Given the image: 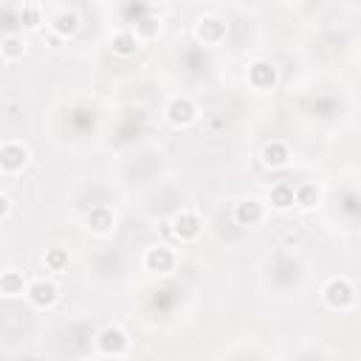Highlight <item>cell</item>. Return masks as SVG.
Returning a JSON list of instances; mask_svg holds the SVG:
<instances>
[{"mask_svg": "<svg viewBox=\"0 0 361 361\" xmlns=\"http://www.w3.org/2000/svg\"><path fill=\"white\" fill-rule=\"evenodd\" d=\"M325 302L333 308V310H347L353 302H355V291L353 285L344 280V277H336L325 285Z\"/></svg>", "mask_w": 361, "mask_h": 361, "instance_id": "1", "label": "cell"}, {"mask_svg": "<svg viewBox=\"0 0 361 361\" xmlns=\"http://www.w3.org/2000/svg\"><path fill=\"white\" fill-rule=\"evenodd\" d=\"M28 158H31V153L20 142H6L3 147H0V169L9 172V175L20 172L28 164Z\"/></svg>", "mask_w": 361, "mask_h": 361, "instance_id": "2", "label": "cell"}, {"mask_svg": "<svg viewBox=\"0 0 361 361\" xmlns=\"http://www.w3.org/2000/svg\"><path fill=\"white\" fill-rule=\"evenodd\" d=\"M195 116H198V108H195V102H192L190 96H178V99H172L169 108H167V119H169V124H175V127L192 124Z\"/></svg>", "mask_w": 361, "mask_h": 361, "instance_id": "3", "label": "cell"}, {"mask_svg": "<svg viewBox=\"0 0 361 361\" xmlns=\"http://www.w3.org/2000/svg\"><path fill=\"white\" fill-rule=\"evenodd\" d=\"M201 226L203 223H201V217L195 212H178L172 217V235L178 240H195L201 235Z\"/></svg>", "mask_w": 361, "mask_h": 361, "instance_id": "4", "label": "cell"}, {"mask_svg": "<svg viewBox=\"0 0 361 361\" xmlns=\"http://www.w3.org/2000/svg\"><path fill=\"white\" fill-rule=\"evenodd\" d=\"M172 265H175V254L167 246L147 249V254H144V268L147 271H153V274H169Z\"/></svg>", "mask_w": 361, "mask_h": 361, "instance_id": "5", "label": "cell"}, {"mask_svg": "<svg viewBox=\"0 0 361 361\" xmlns=\"http://www.w3.org/2000/svg\"><path fill=\"white\" fill-rule=\"evenodd\" d=\"M99 350L105 355H124L127 353V333L121 328H105L99 333Z\"/></svg>", "mask_w": 361, "mask_h": 361, "instance_id": "6", "label": "cell"}, {"mask_svg": "<svg viewBox=\"0 0 361 361\" xmlns=\"http://www.w3.org/2000/svg\"><path fill=\"white\" fill-rule=\"evenodd\" d=\"M28 302L34 305V308H51L54 302H57V285L54 283H45V280H37V283H31L28 285Z\"/></svg>", "mask_w": 361, "mask_h": 361, "instance_id": "7", "label": "cell"}, {"mask_svg": "<svg viewBox=\"0 0 361 361\" xmlns=\"http://www.w3.org/2000/svg\"><path fill=\"white\" fill-rule=\"evenodd\" d=\"M249 82L257 87V90H268L277 85V68L265 62V60H257L251 68H249Z\"/></svg>", "mask_w": 361, "mask_h": 361, "instance_id": "8", "label": "cell"}, {"mask_svg": "<svg viewBox=\"0 0 361 361\" xmlns=\"http://www.w3.org/2000/svg\"><path fill=\"white\" fill-rule=\"evenodd\" d=\"M195 34H198V40H203L206 45H217V42L226 37V23H223L220 17H203V20L198 23Z\"/></svg>", "mask_w": 361, "mask_h": 361, "instance_id": "9", "label": "cell"}, {"mask_svg": "<svg viewBox=\"0 0 361 361\" xmlns=\"http://www.w3.org/2000/svg\"><path fill=\"white\" fill-rule=\"evenodd\" d=\"M262 215H265V209H262V203L254 201V198H246V201H240V203L235 206V220H237L240 226H257V223L262 220Z\"/></svg>", "mask_w": 361, "mask_h": 361, "instance_id": "10", "label": "cell"}, {"mask_svg": "<svg viewBox=\"0 0 361 361\" xmlns=\"http://www.w3.org/2000/svg\"><path fill=\"white\" fill-rule=\"evenodd\" d=\"M113 223H116V215L108 206H96V209L87 212V229L96 232V235H108L113 229Z\"/></svg>", "mask_w": 361, "mask_h": 361, "instance_id": "11", "label": "cell"}, {"mask_svg": "<svg viewBox=\"0 0 361 361\" xmlns=\"http://www.w3.org/2000/svg\"><path fill=\"white\" fill-rule=\"evenodd\" d=\"M288 158H291V153H288V144H283V142H268L262 147V164L271 167V169L285 167Z\"/></svg>", "mask_w": 361, "mask_h": 361, "instance_id": "12", "label": "cell"}, {"mask_svg": "<svg viewBox=\"0 0 361 361\" xmlns=\"http://www.w3.org/2000/svg\"><path fill=\"white\" fill-rule=\"evenodd\" d=\"M110 45H113V54H119V57H133L135 49H139V34H135V31H116Z\"/></svg>", "mask_w": 361, "mask_h": 361, "instance_id": "13", "label": "cell"}, {"mask_svg": "<svg viewBox=\"0 0 361 361\" xmlns=\"http://www.w3.org/2000/svg\"><path fill=\"white\" fill-rule=\"evenodd\" d=\"M296 203V190L291 184H277L271 190V206L274 209H291Z\"/></svg>", "mask_w": 361, "mask_h": 361, "instance_id": "14", "label": "cell"}, {"mask_svg": "<svg viewBox=\"0 0 361 361\" xmlns=\"http://www.w3.org/2000/svg\"><path fill=\"white\" fill-rule=\"evenodd\" d=\"M0 51H3V60L6 62H15L26 54V42L17 37V34H6L3 42H0Z\"/></svg>", "mask_w": 361, "mask_h": 361, "instance_id": "15", "label": "cell"}, {"mask_svg": "<svg viewBox=\"0 0 361 361\" xmlns=\"http://www.w3.org/2000/svg\"><path fill=\"white\" fill-rule=\"evenodd\" d=\"M0 291H3L6 296H17L23 294V274L15 268H6L3 274H0Z\"/></svg>", "mask_w": 361, "mask_h": 361, "instance_id": "16", "label": "cell"}, {"mask_svg": "<svg viewBox=\"0 0 361 361\" xmlns=\"http://www.w3.org/2000/svg\"><path fill=\"white\" fill-rule=\"evenodd\" d=\"M79 31V17H76V12H60L57 17H54V34L57 37H71V34H76Z\"/></svg>", "mask_w": 361, "mask_h": 361, "instance_id": "17", "label": "cell"}, {"mask_svg": "<svg viewBox=\"0 0 361 361\" xmlns=\"http://www.w3.org/2000/svg\"><path fill=\"white\" fill-rule=\"evenodd\" d=\"M316 203H319V190H316L313 184L296 187V206L299 209H313Z\"/></svg>", "mask_w": 361, "mask_h": 361, "instance_id": "18", "label": "cell"}, {"mask_svg": "<svg viewBox=\"0 0 361 361\" xmlns=\"http://www.w3.org/2000/svg\"><path fill=\"white\" fill-rule=\"evenodd\" d=\"M45 265L60 274V271L68 268V251H65V249H51V251H45Z\"/></svg>", "mask_w": 361, "mask_h": 361, "instance_id": "19", "label": "cell"}, {"mask_svg": "<svg viewBox=\"0 0 361 361\" xmlns=\"http://www.w3.org/2000/svg\"><path fill=\"white\" fill-rule=\"evenodd\" d=\"M20 20H23V26H26V28H37V26L42 23V15H40V9H37V6H23Z\"/></svg>", "mask_w": 361, "mask_h": 361, "instance_id": "20", "label": "cell"}, {"mask_svg": "<svg viewBox=\"0 0 361 361\" xmlns=\"http://www.w3.org/2000/svg\"><path fill=\"white\" fill-rule=\"evenodd\" d=\"M156 31H158L156 20H142V26H139V31H135V34H144V37H153Z\"/></svg>", "mask_w": 361, "mask_h": 361, "instance_id": "21", "label": "cell"}, {"mask_svg": "<svg viewBox=\"0 0 361 361\" xmlns=\"http://www.w3.org/2000/svg\"><path fill=\"white\" fill-rule=\"evenodd\" d=\"M9 212H12L9 195H0V220H9Z\"/></svg>", "mask_w": 361, "mask_h": 361, "instance_id": "22", "label": "cell"}, {"mask_svg": "<svg viewBox=\"0 0 361 361\" xmlns=\"http://www.w3.org/2000/svg\"><path fill=\"white\" fill-rule=\"evenodd\" d=\"M144 3H158V0H144Z\"/></svg>", "mask_w": 361, "mask_h": 361, "instance_id": "23", "label": "cell"}, {"mask_svg": "<svg viewBox=\"0 0 361 361\" xmlns=\"http://www.w3.org/2000/svg\"><path fill=\"white\" fill-rule=\"evenodd\" d=\"M288 3H299V0H288Z\"/></svg>", "mask_w": 361, "mask_h": 361, "instance_id": "24", "label": "cell"}, {"mask_svg": "<svg viewBox=\"0 0 361 361\" xmlns=\"http://www.w3.org/2000/svg\"><path fill=\"white\" fill-rule=\"evenodd\" d=\"M358 201H361V192H358Z\"/></svg>", "mask_w": 361, "mask_h": 361, "instance_id": "25", "label": "cell"}]
</instances>
